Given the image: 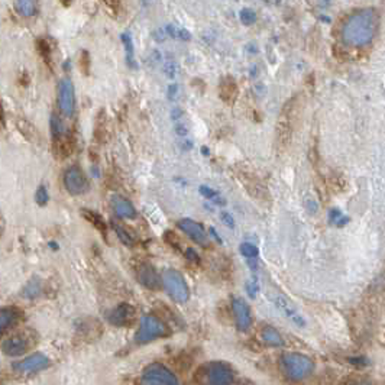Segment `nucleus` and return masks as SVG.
Masks as SVG:
<instances>
[{"label": "nucleus", "mask_w": 385, "mask_h": 385, "mask_svg": "<svg viewBox=\"0 0 385 385\" xmlns=\"http://www.w3.org/2000/svg\"><path fill=\"white\" fill-rule=\"evenodd\" d=\"M65 190L72 196H82L89 191V180L79 165H72L64 174Z\"/></svg>", "instance_id": "nucleus-8"}, {"label": "nucleus", "mask_w": 385, "mask_h": 385, "mask_svg": "<svg viewBox=\"0 0 385 385\" xmlns=\"http://www.w3.org/2000/svg\"><path fill=\"white\" fill-rule=\"evenodd\" d=\"M133 319V308L132 306L123 303V304H119L116 308H113L109 314H108V320L109 323L115 325V326H119V328H123L126 325H129Z\"/></svg>", "instance_id": "nucleus-15"}, {"label": "nucleus", "mask_w": 385, "mask_h": 385, "mask_svg": "<svg viewBox=\"0 0 385 385\" xmlns=\"http://www.w3.org/2000/svg\"><path fill=\"white\" fill-rule=\"evenodd\" d=\"M200 193H201L203 197H206V199H208V200H213V201H218V203H225V201L221 199V196H219V193H218L216 190L210 189V187H207V186H201V187H200Z\"/></svg>", "instance_id": "nucleus-27"}, {"label": "nucleus", "mask_w": 385, "mask_h": 385, "mask_svg": "<svg viewBox=\"0 0 385 385\" xmlns=\"http://www.w3.org/2000/svg\"><path fill=\"white\" fill-rule=\"evenodd\" d=\"M122 40L125 44V51H126V62L133 68L135 67V60H133V43H132V37L129 33H123Z\"/></svg>", "instance_id": "nucleus-25"}, {"label": "nucleus", "mask_w": 385, "mask_h": 385, "mask_svg": "<svg viewBox=\"0 0 385 385\" xmlns=\"http://www.w3.org/2000/svg\"><path fill=\"white\" fill-rule=\"evenodd\" d=\"M80 60H82V67H83V69H84V73L87 74V73H89L87 69H89L90 64H89V57H87V52H86V51L83 52V57H80Z\"/></svg>", "instance_id": "nucleus-33"}, {"label": "nucleus", "mask_w": 385, "mask_h": 385, "mask_svg": "<svg viewBox=\"0 0 385 385\" xmlns=\"http://www.w3.org/2000/svg\"><path fill=\"white\" fill-rule=\"evenodd\" d=\"M279 368L287 379L301 382L314 372V361L300 352H286L279 358Z\"/></svg>", "instance_id": "nucleus-2"}, {"label": "nucleus", "mask_w": 385, "mask_h": 385, "mask_svg": "<svg viewBox=\"0 0 385 385\" xmlns=\"http://www.w3.org/2000/svg\"><path fill=\"white\" fill-rule=\"evenodd\" d=\"M112 204H113L116 215L123 219H135L138 216L136 208L133 207V204L121 196H113Z\"/></svg>", "instance_id": "nucleus-18"}, {"label": "nucleus", "mask_w": 385, "mask_h": 385, "mask_svg": "<svg viewBox=\"0 0 385 385\" xmlns=\"http://www.w3.org/2000/svg\"><path fill=\"white\" fill-rule=\"evenodd\" d=\"M162 286L168 296L179 304L187 303L190 298V290L182 272L176 269H165L162 272Z\"/></svg>", "instance_id": "nucleus-4"}, {"label": "nucleus", "mask_w": 385, "mask_h": 385, "mask_svg": "<svg viewBox=\"0 0 385 385\" xmlns=\"http://www.w3.org/2000/svg\"><path fill=\"white\" fill-rule=\"evenodd\" d=\"M58 109L62 116L72 118L76 111V93L73 82L69 79H61L57 87Z\"/></svg>", "instance_id": "nucleus-7"}, {"label": "nucleus", "mask_w": 385, "mask_h": 385, "mask_svg": "<svg viewBox=\"0 0 385 385\" xmlns=\"http://www.w3.org/2000/svg\"><path fill=\"white\" fill-rule=\"evenodd\" d=\"M50 367V359L44 354H32L25 359L15 364V371L18 372H38Z\"/></svg>", "instance_id": "nucleus-12"}, {"label": "nucleus", "mask_w": 385, "mask_h": 385, "mask_svg": "<svg viewBox=\"0 0 385 385\" xmlns=\"http://www.w3.org/2000/svg\"><path fill=\"white\" fill-rule=\"evenodd\" d=\"M35 200H37V203L40 206H45L47 201H48V191L45 189V186H41L37 193H35Z\"/></svg>", "instance_id": "nucleus-30"}, {"label": "nucleus", "mask_w": 385, "mask_h": 385, "mask_svg": "<svg viewBox=\"0 0 385 385\" xmlns=\"http://www.w3.org/2000/svg\"><path fill=\"white\" fill-rule=\"evenodd\" d=\"M376 26V12L374 9H359L343 22L340 30L342 41L349 47H365L374 40Z\"/></svg>", "instance_id": "nucleus-1"}, {"label": "nucleus", "mask_w": 385, "mask_h": 385, "mask_svg": "<svg viewBox=\"0 0 385 385\" xmlns=\"http://www.w3.org/2000/svg\"><path fill=\"white\" fill-rule=\"evenodd\" d=\"M340 219H346V218L342 216V212H339V210H336V208L330 210V221H332L333 223L340 225Z\"/></svg>", "instance_id": "nucleus-31"}, {"label": "nucleus", "mask_w": 385, "mask_h": 385, "mask_svg": "<svg viewBox=\"0 0 385 385\" xmlns=\"http://www.w3.org/2000/svg\"><path fill=\"white\" fill-rule=\"evenodd\" d=\"M186 257H187V258H190V260H193V261H199V257L196 255V252H194L193 250H189V251H187V254H186Z\"/></svg>", "instance_id": "nucleus-35"}, {"label": "nucleus", "mask_w": 385, "mask_h": 385, "mask_svg": "<svg viewBox=\"0 0 385 385\" xmlns=\"http://www.w3.org/2000/svg\"><path fill=\"white\" fill-rule=\"evenodd\" d=\"M219 91H221V99L225 103L232 104L238 97V84L232 77H225L221 82Z\"/></svg>", "instance_id": "nucleus-19"}, {"label": "nucleus", "mask_w": 385, "mask_h": 385, "mask_svg": "<svg viewBox=\"0 0 385 385\" xmlns=\"http://www.w3.org/2000/svg\"><path fill=\"white\" fill-rule=\"evenodd\" d=\"M222 222H225L229 228H235V221H233L232 215H229V213H226V212L222 213Z\"/></svg>", "instance_id": "nucleus-32"}, {"label": "nucleus", "mask_w": 385, "mask_h": 385, "mask_svg": "<svg viewBox=\"0 0 385 385\" xmlns=\"http://www.w3.org/2000/svg\"><path fill=\"white\" fill-rule=\"evenodd\" d=\"M239 16H240L242 23H245V25H254L257 22V18H258L257 12L254 9H250V8L242 9Z\"/></svg>", "instance_id": "nucleus-26"}, {"label": "nucleus", "mask_w": 385, "mask_h": 385, "mask_svg": "<svg viewBox=\"0 0 385 385\" xmlns=\"http://www.w3.org/2000/svg\"><path fill=\"white\" fill-rule=\"evenodd\" d=\"M28 349H29V340L23 335L11 336L2 343V352L12 358L22 357L23 354H26Z\"/></svg>", "instance_id": "nucleus-13"}, {"label": "nucleus", "mask_w": 385, "mask_h": 385, "mask_svg": "<svg viewBox=\"0 0 385 385\" xmlns=\"http://www.w3.org/2000/svg\"><path fill=\"white\" fill-rule=\"evenodd\" d=\"M167 335H168L167 325L158 318L152 316V314H147V316L141 319V323H139V329L136 332L135 340L139 345H145L160 337H164Z\"/></svg>", "instance_id": "nucleus-5"}, {"label": "nucleus", "mask_w": 385, "mask_h": 385, "mask_svg": "<svg viewBox=\"0 0 385 385\" xmlns=\"http://www.w3.org/2000/svg\"><path fill=\"white\" fill-rule=\"evenodd\" d=\"M272 301H274L277 310L281 313L286 319H289L293 325H296L298 328L306 326V320L303 318V314L298 311V308L291 303V300L289 297H286L284 294H277V296H274Z\"/></svg>", "instance_id": "nucleus-9"}, {"label": "nucleus", "mask_w": 385, "mask_h": 385, "mask_svg": "<svg viewBox=\"0 0 385 385\" xmlns=\"http://www.w3.org/2000/svg\"><path fill=\"white\" fill-rule=\"evenodd\" d=\"M199 385H233L235 372L223 361H212L203 364L196 372Z\"/></svg>", "instance_id": "nucleus-3"}, {"label": "nucleus", "mask_w": 385, "mask_h": 385, "mask_svg": "<svg viewBox=\"0 0 385 385\" xmlns=\"http://www.w3.org/2000/svg\"><path fill=\"white\" fill-rule=\"evenodd\" d=\"M0 229H2V218H0Z\"/></svg>", "instance_id": "nucleus-37"}, {"label": "nucleus", "mask_w": 385, "mask_h": 385, "mask_svg": "<svg viewBox=\"0 0 385 385\" xmlns=\"http://www.w3.org/2000/svg\"><path fill=\"white\" fill-rule=\"evenodd\" d=\"M179 228L193 240V242H196L197 245H200V247H203V248H207L208 247V238H207V233H206V230H204V228L200 225V223H197V222H194V221H191V219H182L180 222H179Z\"/></svg>", "instance_id": "nucleus-11"}, {"label": "nucleus", "mask_w": 385, "mask_h": 385, "mask_svg": "<svg viewBox=\"0 0 385 385\" xmlns=\"http://www.w3.org/2000/svg\"><path fill=\"white\" fill-rule=\"evenodd\" d=\"M136 278L139 284H143L148 290H158L161 287V278L151 264L139 265Z\"/></svg>", "instance_id": "nucleus-14"}, {"label": "nucleus", "mask_w": 385, "mask_h": 385, "mask_svg": "<svg viewBox=\"0 0 385 385\" xmlns=\"http://www.w3.org/2000/svg\"><path fill=\"white\" fill-rule=\"evenodd\" d=\"M15 11L23 18H32L38 12V4L33 0H18L13 4Z\"/></svg>", "instance_id": "nucleus-21"}, {"label": "nucleus", "mask_w": 385, "mask_h": 385, "mask_svg": "<svg viewBox=\"0 0 385 385\" xmlns=\"http://www.w3.org/2000/svg\"><path fill=\"white\" fill-rule=\"evenodd\" d=\"M210 233L213 235V238H215V239H216L219 243H222V240H221V238H219V235L216 233V230H215V229H210Z\"/></svg>", "instance_id": "nucleus-36"}, {"label": "nucleus", "mask_w": 385, "mask_h": 385, "mask_svg": "<svg viewBox=\"0 0 385 385\" xmlns=\"http://www.w3.org/2000/svg\"><path fill=\"white\" fill-rule=\"evenodd\" d=\"M232 310H233L236 328L240 332H248L252 326V313L248 303L240 297H236L232 301Z\"/></svg>", "instance_id": "nucleus-10"}, {"label": "nucleus", "mask_w": 385, "mask_h": 385, "mask_svg": "<svg viewBox=\"0 0 385 385\" xmlns=\"http://www.w3.org/2000/svg\"><path fill=\"white\" fill-rule=\"evenodd\" d=\"M139 385H180L179 378L162 364H151L139 378Z\"/></svg>", "instance_id": "nucleus-6"}, {"label": "nucleus", "mask_w": 385, "mask_h": 385, "mask_svg": "<svg viewBox=\"0 0 385 385\" xmlns=\"http://www.w3.org/2000/svg\"><path fill=\"white\" fill-rule=\"evenodd\" d=\"M239 251H240V254H242L245 258H247L248 261H252V260L258 258V254H260V251H258V248L255 247V245H252V243H250V242L242 243V245H240V248H239Z\"/></svg>", "instance_id": "nucleus-24"}, {"label": "nucleus", "mask_w": 385, "mask_h": 385, "mask_svg": "<svg viewBox=\"0 0 385 385\" xmlns=\"http://www.w3.org/2000/svg\"><path fill=\"white\" fill-rule=\"evenodd\" d=\"M247 293L251 298H255L260 293V283H258V279L255 277H252L250 281L247 283Z\"/></svg>", "instance_id": "nucleus-28"}, {"label": "nucleus", "mask_w": 385, "mask_h": 385, "mask_svg": "<svg viewBox=\"0 0 385 385\" xmlns=\"http://www.w3.org/2000/svg\"><path fill=\"white\" fill-rule=\"evenodd\" d=\"M240 180L245 186V189H247L250 191V194L255 199H261V197H267L268 196V191L267 189L264 187V184L254 176H251V174L248 171H242V176H240Z\"/></svg>", "instance_id": "nucleus-16"}, {"label": "nucleus", "mask_w": 385, "mask_h": 385, "mask_svg": "<svg viewBox=\"0 0 385 385\" xmlns=\"http://www.w3.org/2000/svg\"><path fill=\"white\" fill-rule=\"evenodd\" d=\"M347 385H372V384L369 381H367V379H359V381H354V382L347 384Z\"/></svg>", "instance_id": "nucleus-34"}, {"label": "nucleus", "mask_w": 385, "mask_h": 385, "mask_svg": "<svg viewBox=\"0 0 385 385\" xmlns=\"http://www.w3.org/2000/svg\"><path fill=\"white\" fill-rule=\"evenodd\" d=\"M113 229H115V232H116L119 240H121L123 245H126V247H129V248L133 247L135 240H133V238L130 236V233H129L125 228H122L121 225H118V223L113 222Z\"/></svg>", "instance_id": "nucleus-23"}, {"label": "nucleus", "mask_w": 385, "mask_h": 385, "mask_svg": "<svg viewBox=\"0 0 385 385\" xmlns=\"http://www.w3.org/2000/svg\"><path fill=\"white\" fill-rule=\"evenodd\" d=\"M261 339L264 340L265 345L271 347H283L284 346V337L281 336L275 328L272 326H265L261 330Z\"/></svg>", "instance_id": "nucleus-20"}, {"label": "nucleus", "mask_w": 385, "mask_h": 385, "mask_svg": "<svg viewBox=\"0 0 385 385\" xmlns=\"http://www.w3.org/2000/svg\"><path fill=\"white\" fill-rule=\"evenodd\" d=\"M38 50H40L43 58L50 64V61H51V50H50V44H48L45 40H40V41H38Z\"/></svg>", "instance_id": "nucleus-29"}, {"label": "nucleus", "mask_w": 385, "mask_h": 385, "mask_svg": "<svg viewBox=\"0 0 385 385\" xmlns=\"http://www.w3.org/2000/svg\"><path fill=\"white\" fill-rule=\"evenodd\" d=\"M21 318V311L15 307H4L0 308V336L6 333L11 328H13Z\"/></svg>", "instance_id": "nucleus-17"}, {"label": "nucleus", "mask_w": 385, "mask_h": 385, "mask_svg": "<svg viewBox=\"0 0 385 385\" xmlns=\"http://www.w3.org/2000/svg\"><path fill=\"white\" fill-rule=\"evenodd\" d=\"M82 215L84 216V219L87 222H90L104 238H108V228H106V223L103 222V219L96 213V212H91V210H82Z\"/></svg>", "instance_id": "nucleus-22"}]
</instances>
